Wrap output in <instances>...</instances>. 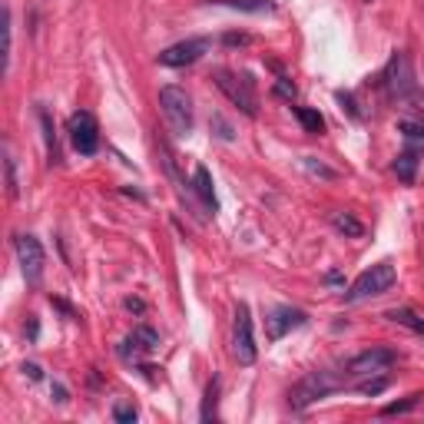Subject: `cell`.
<instances>
[{"label": "cell", "mask_w": 424, "mask_h": 424, "mask_svg": "<svg viewBox=\"0 0 424 424\" xmlns=\"http://www.w3.org/2000/svg\"><path fill=\"white\" fill-rule=\"evenodd\" d=\"M342 388H345V378H338L335 372H308L302 381L292 384V391H289V404H292L295 411H305L308 404L322 401V398L342 391Z\"/></svg>", "instance_id": "obj_1"}, {"label": "cell", "mask_w": 424, "mask_h": 424, "mask_svg": "<svg viewBox=\"0 0 424 424\" xmlns=\"http://www.w3.org/2000/svg\"><path fill=\"white\" fill-rule=\"evenodd\" d=\"M212 80H216V87L229 96V103L233 106H239V110L245 113V116H259V96H255V80L249 77V73H239V70H225V67H219V70L212 73Z\"/></svg>", "instance_id": "obj_2"}, {"label": "cell", "mask_w": 424, "mask_h": 424, "mask_svg": "<svg viewBox=\"0 0 424 424\" xmlns=\"http://www.w3.org/2000/svg\"><path fill=\"white\" fill-rule=\"evenodd\" d=\"M160 110L176 136H189L192 133V126H196V110H192V96L182 90V87H162Z\"/></svg>", "instance_id": "obj_3"}, {"label": "cell", "mask_w": 424, "mask_h": 424, "mask_svg": "<svg viewBox=\"0 0 424 424\" xmlns=\"http://www.w3.org/2000/svg\"><path fill=\"white\" fill-rule=\"evenodd\" d=\"M381 87L388 90L391 100H418V80H414V67L408 50H394L388 67L381 73Z\"/></svg>", "instance_id": "obj_4"}, {"label": "cell", "mask_w": 424, "mask_h": 424, "mask_svg": "<svg viewBox=\"0 0 424 424\" xmlns=\"http://www.w3.org/2000/svg\"><path fill=\"white\" fill-rule=\"evenodd\" d=\"M398 282V269L394 262H374L372 269H364L358 279L352 282V289L345 292V302H364V299H374V295H384L391 285Z\"/></svg>", "instance_id": "obj_5"}, {"label": "cell", "mask_w": 424, "mask_h": 424, "mask_svg": "<svg viewBox=\"0 0 424 424\" xmlns=\"http://www.w3.org/2000/svg\"><path fill=\"white\" fill-rule=\"evenodd\" d=\"M233 358L239 364H255L259 358V345H255V335H252V312H249V305L239 302L235 308V325H233Z\"/></svg>", "instance_id": "obj_6"}, {"label": "cell", "mask_w": 424, "mask_h": 424, "mask_svg": "<svg viewBox=\"0 0 424 424\" xmlns=\"http://www.w3.org/2000/svg\"><path fill=\"white\" fill-rule=\"evenodd\" d=\"M13 249H17V259H21V272L27 279V285H40L43 279V265H47V252L37 235H17L13 239Z\"/></svg>", "instance_id": "obj_7"}, {"label": "cell", "mask_w": 424, "mask_h": 424, "mask_svg": "<svg viewBox=\"0 0 424 424\" xmlns=\"http://www.w3.org/2000/svg\"><path fill=\"white\" fill-rule=\"evenodd\" d=\"M401 355L394 352V348H364L358 352L355 358L345 362V372L348 374H384L391 364H398Z\"/></svg>", "instance_id": "obj_8"}, {"label": "cell", "mask_w": 424, "mask_h": 424, "mask_svg": "<svg viewBox=\"0 0 424 424\" xmlns=\"http://www.w3.org/2000/svg\"><path fill=\"white\" fill-rule=\"evenodd\" d=\"M70 143L80 156H93L100 150V126L93 120V113L80 110L70 116Z\"/></svg>", "instance_id": "obj_9"}, {"label": "cell", "mask_w": 424, "mask_h": 424, "mask_svg": "<svg viewBox=\"0 0 424 424\" xmlns=\"http://www.w3.org/2000/svg\"><path fill=\"white\" fill-rule=\"evenodd\" d=\"M209 50H212L209 37H189V40H179V43H172V47H166L160 53V63L162 67H189V63L202 60Z\"/></svg>", "instance_id": "obj_10"}, {"label": "cell", "mask_w": 424, "mask_h": 424, "mask_svg": "<svg viewBox=\"0 0 424 424\" xmlns=\"http://www.w3.org/2000/svg\"><path fill=\"white\" fill-rule=\"evenodd\" d=\"M305 322H308V315H305L302 308L279 305V308H272V312L265 315V338H269V342H279V338H285L292 328H302Z\"/></svg>", "instance_id": "obj_11"}, {"label": "cell", "mask_w": 424, "mask_h": 424, "mask_svg": "<svg viewBox=\"0 0 424 424\" xmlns=\"http://www.w3.org/2000/svg\"><path fill=\"white\" fill-rule=\"evenodd\" d=\"M156 348H160V332H156L152 325H136L133 335L123 342L120 355L123 358H130V355H136V352H156Z\"/></svg>", "instance_id": "obj_12"}, {"label": "cell", "mask_w": 424, "mask_h": 424, "mask_svg": "<svg viewBox=\"0 0 424 424\" xmlns=\"http://www.w3.org/2000/svg\"><path fill=\"white\" fill-rule=\"evenodd\" d=\"M418 166H421V156H418V150H404V152H398V156H394V162H391L394 176H398L401 182H408V186H411V182L418 179Z\"/></svg>", "instance_id": "obj_13"}, {"label": "cell", "mask_w": 424, "mask_h": 424, "mask_svg": "<svg viewBox=\"0 0 424 424\" xmlns=\"http://www.w3.org/2000/svg\"><path fill=\"white\" fill-rule=\"evenodd\" d=\"M196 196L202 199V206L216 216L219 212V199H216V189H212V176L206 166H196Z\"/></svg>", "instance_id": "obj_14"}, {"label": "cell", "mask_w": 424, "mask_h": 424, "mask_svg": "<svg viewBox=\"0 0 424 424\" xmlns=\"http://www.w3.org/2000/svg\"><path fill=\"white\" fill-rule=\"evenodd\" d=\"M384 318L394 322V325H404L408 332H414V335H421V338H424V318H421V315H414L411 308H388Z\"/></svg>", "instance_id": "obj_15"}, {"label": "cell", "mask_w": 424, "mask_h": 424, "mask_svg": "<svg viewBox=\"0 0 424 424\" xmlns=\"http://www.w3.org/2000/svg\"><path fill=\"white\" fill-rule=\"evenodd\" d=\"M209 4L233 7V11H242V13H272L275 11L272 0H209Z\"/></svg>", "instance_id": "obj_16"}, {"label": "cell", "mask_w": 424, "mask_h": 424, "mask_svg": "<svg viewBox=\"0 0 424 424\" xmlns=\"http://www.w3.org/2000/svg\"><path fill=\"white\" fill-rule=\"evenodd\" d=\"M292 113L299 116V123H302L305 133H312V136L325 133V120H322V113L318 110H312V106H292Z\"/></svg>", "instance_id": "obj_17"}, {"label": "cell", "mask_w": 424, "mask_h": 424, "mask_svg": "<svg viewBox=\"0 0 424 424\" xmlns=\"http://www.w3.org/2000/svg\"><path fill=\"white\" fill-rule=\"evenodd\" d=\"M332 225L342 235H348V239H358V235H364V225L355 219L352 212H332Z\"/></svg>", "instance_id": "obj_18"}, {"label": "cell", "mask_w": 424, "mask_h": 424, "mask_svg": "<svg viewBox=\"0 0 424 424\" xmlns=\"http://www.w3.org/2000/svg\"><path fill=\"white\" fill-rule=\"evenodd\" d=\"M216 408H219V378H212L209 388H206V398H202V411H199V418H202L206 424L216 421V418H219V411H216Z\"/></svg>", "instance_id": "obj_19"}, {"label": "cell", "mask_w": 424, "mask_h": 424, "mask_svg": "<svg viewBox=\"0 0 424 424\" xmlns=\"http://www.w3.org/2000/svg\"><path fill=\"white\" fill-rule=\"evenodd\" d=\"M40 126H43V140H47V156H50V166L60 162V150H57V130H53L50 113L40 110Z\"/></svg>", "instance_id": "obj_20"}, {"label": "cell", "mask_w": 424, "mask_h": 424, "mask_svg": "<svg viewBox=\"0 0 424 424\" xmlns=\"http://www.w3.org/2000/svg\"><path fill=\"white\" fill-rule=\"evenodd\" d=\"M421 401H424V394H421V391H414V394H408L404 401H391V404H384L381 414H384V418H394V414H408V411H414V408H418Z\"/></svg>", "instance_id": "obj_21"}, {"label": "cell", "mask_w": 424, "mask_h": 424, "mask_svg": "<svg viewBox=\"0 0 424 424\" xmlns=\"http://www.w3.org/2000/svg\"><path fill=\"white\" fill-rule=\"evenodd\" d=\"M4 176H7V192L17 199V196H21V186H17V162H13L11 150H4Z\"/></svg>", "instance_id": "obj_22"}, {"label": "cell", "mask_w": 424, "mask_h": 424, "mask_svg": "<svg viewBox=\"0 0 424 424\" xmlns=\"http://www.w3.org/2000/svg\"><path fill=\"white\" fill-rule=\"evenodd\" d=\"M398 133H404L411 143H424V123L418 120H398Z\"/></svg>", "instance_id": "obj_23"}, {"label": "cell", "mask_w": 424, "mask_h": 424, "mask_svg": "<svg viewBox=\"0 0 424 424\" xmlns=\"http://www.w3.org/2000/svg\"><path fill=\"white\" fill-rule=\"evenodd\" d=\"M209 126L216 130V136H219V140H225V143H233V140H235L233 126H229V123L223 120V113H212V116H209Z\"/></svg>", "instance_id": "obj_24"}, {"label": "cell", "mask_w": 424, "mask_h": 424, "mask_svg": "<svg viewBox=\"0 0 424 424\" xmlns=\"http://www.w3.org/2000/svg\"><path fill=\"white\" fill-rule=\"evenodd\" d=\"M384 388H388V374H381V378H372V374H368V381L358 384V394L372 398V394H381Z\"/></svg>", "instance_id": "obj_25"}, {"label": "cell", "mask_w": 424, "mask_h": 424, "mask_svg": "<svg viewBox=\"0 0 424 424\" xmlns=\"http://www.w3.org/2000/svg\"><path fill=\"white\" fill-rule=\"evenodd\" d=\"M136 418H140V414H136V408H133L130 401L113 404V421H120V424H133Z\"/></svg>", "instance_id": "obj_26"}, {"label": "cell", "mask_w": 424, "mask_h": 424, "mask_svg": "<svg viewBox=\"0 0 424 424\" xmlns=\"http://www.w3.org/2000/svg\"><path fill=\"white\" fill-rule=\"evenodd\" d=\"M305 169L312 172V176H322V179H338V172L328 169V166H325V162H318L315 156H305Z\"/></svg>", "instance_id": "obj_27"}, {"label": "cell", "mask_w": 424, "mask_h": 424, "mask_svg": "<svg viewBox=\"0 0 424 424\" xmlns=\"http://www.w3.org/2000/svg\"><path fill=\"white\" fill-rule=\"evenodd\" d=\"M335 100L342 103V110H348V116H352V120H362V110L355 106V96H352V93L338 90V93H335Z\"/></svg>", "instance_id": "obj_28"}, {"label": "cell", "mask_w": 424, "mask_h": 424, "mask_svg": "<svg viewBox=\"0 0 424 424\" xmlns=\"http://www.w3.org/2000/svg\"><path fill=\"white\" fill-rule=\"evenodd\" d=\"M275 96H282V100L292 103L295 100V83L289 80V77H279V80H275Z\"/></svg>", "instance_id": "obj_29"}, {"label": "cell", "mask_w": 424, "mask_h": 424, "mask_svg": "<svg viewBox=\"0 0 424 424\" xmlns=\"http://www.w3.org/2000/svg\"><path fill=\"white\" fill-rule=\"evenodd\" d=\"M223 43H225V47H249L252 37H249V33H225Z\"/></svg>", "instance_id": "obj_30"}, {"label": "cell", "mask_w": 424, "mask_h": 424, "mask_svg": "<svg viewBox=\"0 0 424 424\" xmlns=\"http://www.w3.org/2000/svg\"><path fill=\"white\" fill-rule=\"evenodd\" d=\"M23 374L30 378V381H40L43 372H40V364H33V362H23Z\"/></svg>", "instance_id": "obj_31"}, {"label": "cell", "mask_w": 424, "mask_h": 424, "mask_svg": "<svg viewBox=\"0 0 424 424\" xmlns=\"http://www.w3.org/2000/svg\"><path fill=\"white\" fill-rule=\"evenodd\" d=\"M50 394H53V401H57V404L70 401V394H67V388H63V384H50Z\"/></svg>", "instance_id": "obj_32"}, {"label": "cell", "mask_w": 424, "mask_h": 424, "mask_svg": "<svg viewBox=\"0 0 424 424\" xmlns=\"http://www.w3.org/2000/svg\"><path fill=\"white\" fill-rule=\"evenodd\" d=\"M37 335H40V322H37V318H30V322H27V338H30V342H37Z\"/></svg>", "instance_id": "obj_33"}, {"label": "cell", "mask_w": 424, "mask_h": 424, "mask_svg": "<svg viewBox=\"0 0 424 424\" xmlns=\"http://www.w3.org/2000/svg\"><path fill=\"white\" fill-rule=\"evenodd\" d=\"M126 308H130V312H146V305H143L140 299H126Z\"/></svg>", "instance_id": "obj_34"}, {"label": "cell", "mask_w": 424, "mask_h": 424, "mask_svg": "<svg viewBox=\"0 0 424 424\" xmlns=\"http://www.w3.org/2000/svg\"><path fill=\"white\" fill-rule=\"evenodd\" d=\"M364 4H372V0H364Z\"/></svg>", "instance_id": "obj_35"}]
</instances>
